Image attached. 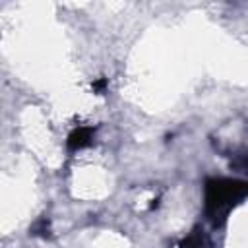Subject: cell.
<instances>
[{"label": "cell", "instance_id": "obj_1", "mask_svg": "<svg viewBox=\"0 0 248 248\" xmlns=\"http://www.w3.org/2000/svg\"><path fill=\"white\" fill-rule=\"evenodd\" d=\"M248 198V182L236 178H209L205 182V213L213 225H223L229 211Z\"/></svg>", "mask_w": 248, "mask_h": 248}, {"label": "cell", "instance_id": "obj_2", "mask_svg": "<svg viewBox=\"0 0 248 248\" xmlns=\"http://www.w3.org/2000/svg\"><path fill=\"white\" fill-rule=\"evenodd\" d=\"M91 141H93V128H89V126H79V128H76V130L70 132L66 143H68V149H70V151H79V149L87 147Z\"/></svg>", "mask_w": 248, "mask_h": 248}, {"label": "cell", "instance_id": "obj_3", "mask_svg": "<svg viewBox=\"0 0 248 248\" xmlns=\"http://www.w3.org/2000/svg\"><path fill=\"white\" fill-rule=\"evenodd\" d=\"M31 234H35V236H43V238H46V236H50V227H48V219L46 217H41L33 227H31Z\"/></svg>", "mask_w": 248, "mask_h": 248}, {"label": "cell", "instance_id": "obj_4", "mask_svg": "<svg viewBox=\"0 0 248 248\" xmlns=\"http://www.w3.org/2000/svg\"><path fill=\"white\" fill-rule=\"evenodd\" d=\"M105 87H107V79H97V81L93 83V89H95V91H99V93H101V91H105Z\"/></svg>", "mask_w": 248, "mask_h": 248}]
</instances>
